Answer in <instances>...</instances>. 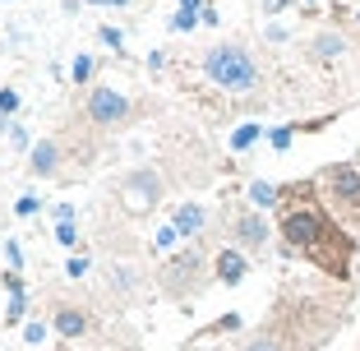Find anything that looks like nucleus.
I'll use <instances>...</instances> for the list:
<instances>
[{
	"mask_svg": "<svg viewBox=\"0 0 360 351\" xmlns=\"http://www.w3.org/2000/svg\"><path fill=\"white\" fill-rule=\"evenodd\" d=\"M319 185H300V190L286 194L282 190V213H277V236H282V245L291 250V255L309 259V264L319 268L323 277H333V282H347L351 273H356V255H360V236L351 231L347 222H338V217L323 208V203L314 199Z\"/></svg>",
	"mask_w": 360,
	"mask_h": 351,
	"instance_id": "1",
	"label": "nucleus"
},
{
	"mask_svg": "<svg viewBox=\"0 0 360 351\" xmlns=\"http://www.w3.org/2000/svg\"><path fill=\"white\" fill-rule=\"evenodd\" d=\"M203 79L217 88H226V93H255L259 84H264V70H259V60L250 56V46L240 42H217L203 51Z\"/></svg>",
	"mask_w": 360,
	"mask_h": 351,
	"instance_id": "2",
	"label": "nucleus"
},
{
	"mask_svg": "<svg viewBox=\"0 0 360 351\" xmlns=\"http://www.w3.org/2000/svg\"><path fill=\"white\" fill-rule=\"evenodd\" d=\"M314 185H319V194H323V208L360 236V167L356 162H333V167H323L314 176Z\"/></svg>",
	"mask_w": 360,
	"mask_h": 351,
	"instance_id": "3",
	"label": "nucleus"
},
{
	"mask_svg": "<svg viewBox=\"0 0 360 351\" xmlns=\"http://www.w3.org/2000/svg\"><path fill=\"white\" fill-rule=\"evenodd\" d=\"M203 277H208V255H199V250H180V255H171L167 264L158 268V282L167 296H190V291L203 287Z\"/></svg>",
	"mask_w": 360,
	"mask_h": 351,
	"instance_id": "4",
	"label": "nucleus"
},
{
	"mask_svg": "<svg viewBox=\"0 0 360 351\" xmlns=\"http://www.w3.org/2000/svg\"><path fill=\"white\" fill-rule=\"evenodd\" d=\"M162 199V181L158 171H134L129 181H120V203H125L129 213H153Z\"/></svg>",
	"mask_w": 360,
	"mask_h": 351,
	"instance_id": "5",
	"label": "nucleus"
},
{
	"mask_svg": "<svg viewBox=\"0 0 360 351\" xmlns=\"http://www.w3.org/2000/svg\"><path fill=\"white\" fill-rule=\"evenodd\" d=\"M84 116L93 120V125H120V120L129 116V97L116 93V88H93L84 102Z\"/></svg>",
	"mask_w": 360,
	"mask_h": 351,
	"instance_id": "6",
	"label": "nucleus"
},
{
	"mask_svg": "<svg viewBox=\"0 0 360 351\" xmlns=\"http://www.w3.org/2000/svg\"><path fill=\"white\" fill-rule=\"evenodd\" d=\"M231 241L240 245L245 255H259V250L268 245V217L259 213V208H250V213L231 217Z\"/></svg>",
	"mask_w": 360,
	"mask_h": 351,
	"instance_id": "7",
	"label": "nucleus"
},
{
	"mask_svg": "<svg viewBox=\"0 0 360 351\" xmlns=\"http://www.w3.org/2000/svg\"><path fill=\"white\" fill-rule=\"evenodd\" d=\"M245 273H250V255H245L240 245H231V250H222V255L212 259V277H217V282H226V287L245 282Z\"/></svg>",
	"mask_w": 360,
	"mask_h": 351,
	"instance_id": "8",
	"label": "nucleus"
},
{
	"mask_svg": "<svg viewBox=\"0 0 360 351\" xmlns=\"http://www.w3.org/2000/svg\"><path fill=\"white\" fill-rule=\"evenodd\" d=\"M305 56H309V60H319V65H328V60H338V56H347V37H342L338 28H323V32L309 37Z\"/></svg>",
	"mask_w": 360,
	"mask_h": 351,
	"instance_id": "9",
	"label": "nucleus"
},
{
	"mask_svg": "<svg viewBox=\"0 0 360 351\" xmlns=\"http://www.w3.org/2000/svg\"><path fill=\"white\" fill-rule=\"evenodd\" d=\"M51 328L60 333V338H84V333L93 328V319H88L84 309H75V305H60L51 314Z\"/></svg>",
	"mask_w": 360,
	"mask_h": 351,
	"instance_id": "10",
	"label": "nucleus"
},
{
	"mask_svg": "<svg viewBox=\"0 0 360 351\" xmlns=\"http://www.w3.org/2000/svg\"><path fill=\"white\" fill-rule=\"evenodd\" d=\"M28 167H32V176H56V167H60V148H56L51 139H37L32 153H28Z\"/></svg>",
	"mask_w": 360,
	"mask_h": 351,
	"instance_id": "11",
	"label": "nucleus"
},
{
	"mask_svg": "<svg viewBox=\"0 0 360 351\" xmlns=\"http://www.w3.org/2000/svg\"><path fill=\"white\" fill-rule=\"evenodd\" d=\"M56 241L65 245V250H75L79 245V213H75V203H56Z\"/></svg>",
	"mask_w": 360,
	"mask_h": 351,
	"instance_id": "12",
	"label": "nucleus"
},
{
	"mask_svg": "<svg viewBox=\"0 0 360 351\" xmlns=\"http://www.w3.org/2000/svg\"><path fill=\"white\" fill-rule=\"evenodd\" d=\"M171 222H176L180 236H199L203 226H208V208H203V203H180Z\"/></svg>",
	"mask_w": 360,
	"mask_h": 351,
	"instance_id": "13",
	"label": "nucleus"
},
{
	"mask_svg": "<svg viewBox=\"0 0 360 351\" xmlns=\"http://www.w3.org/2000/svg\"><path fill=\"white\" fill-rule=\"evenodd\" d=\"M139 282H143V277H139V268H129V264H116V268H111V291H116V296H134Z\"/></svg>",
	"mask_w": 360,
	"mask_h": 351,
	"instance_id": "14",
	"label": "nucleus"
},
{
	"mask_svg": "<svg viewBox=\"0 0 360 351\" xmlns=\"http://www.w3.org/2000/svg\"><path fill=\"white\" fill-rule=\"evenodd\" d=\"M259 139H268L264 125H255V120H250V125H236V129H231V153H250Z\"/></svg>",
	"mask_w": 360,
	"mask_h": 351,
	"instance_id": "15",
	"label": "nucleus"
},
{
	"mask_svg": "<svg viewBox=\"0 0 360 351\" xmlns=\"http://www.w3.org/2000/svg\"><path fill=\"white\" fill-rule=\"evenodd\" d=\"M250 203H255L259 213H264V208H277V203H282V190H277L273 181H250Z\"/></svg>",
	"mask_w": 360,
	"mask_h": 351,
	"instance_id": "16",
	"label": "nucleus"
},
{
	"mask_svg": "<svg viewBox=\"0 0 360 351\" xmlns=\"http://www.w3.org/2000/svg\"><path fill=\"white\" fill-rule=\"evenodd\" d=\"M245 351H291V347H286L273 328H259L255 338H245Z\"/></svg>",
	"mask_w": 360,
	"mask_h": 351,
	"instance_id": "17",
	"label": "nucleus"
},
{
	"mask_svg": "<svg viewBox=\"0 0 360 351\" xmlns=\"http://www.w3.org/2000/svg\"><path fill=\"white\" fill-rule=\"evenodd\" d=\"M23 314H28V287H23V291H10V305H5V324H10V328H19Z\"/></svg>",
	"mask_w": 360,
	"mask_h": 351,
	"instance_id": "18",
	"label": "nucleus"
},
{
	"mask_svg": "<svg viewBox=\"0 0 360 351\" xmlns=\"http://www.w3.org/2000/svg\"><path fill=\"white\" fill-rule=\"evenodd\" d=\"M93 75H97V60H93L88 51H79V56H75V65H70V79H75V84H88Z\"/></svg>",
	"mask_w": 360,
	"mask_h": 351,
	"instance_id": "19",
	"label": "nucleus"
},
{
	"mask_svg": "<svg viewBox=\"0 0 360 351\" xmlns=\"http://www.w3.org/2000/svg\"><path fill=\"white\" fill-rule=\"evenodd\" d=\"M300 129H305V125H277V129H268V143H273L277 153H286V148H291V139H296Z\"/></svg>",
	"mask_w": 360,
	"mask_h": 351,
	"instance_id": "20",
	"label": "nucleus"
},
{
	"mask_svg": "<svg viewBox=\"0 0 360 351\" xmlns=\"http://www.w3.org/2000/svg\"><path fill=\"white\" fill-rule=\"evenodd\" d=\"M199 23H203V14H194V10H176V14H171V28H176V32H194Z\"/></svg>",
	"mask_w": 360,
	"mask_h": 351,
	"instance_id": "21",
	"label": "nucleus"
},
{
	"mask_svg": "<svg viewBox=\"0 0 360 351\" xmlns=\"http://www.w3.org/2000/svg\"><path fill=\"white\" fill-rule=\"evenodd\" d=\"M97 37H102L111 51H125V32H120L116 23H102V28H97Z\"/></svg>",
	"mask_w": 360,
	"mask_h": 351,
	"instance_id": "22",
	"label": "nucleus"
},
{
	"mask_svg": "<svg viewBox=\"0 0 360 351\" xmlns=\"http://www.w3.org/2000/svg\"><path fill=\"white\" fill-rule=\"evenodd\" d=\"M14 111H19V93L14 88H0V125L14 120Z\"/></svg>",
	"mask_w": 360,
	"mask_h": 351,
	"instance_id": "23",
	"label": "nucleus"
},
{
	"mask_svg": "<svg viewBox=\"0 0 360 351\" xmlns=\"http://www.w3.org/2000/svg\"><path fill=\"white\" fill-rule=\"evenodd\" d=\"M5 268H10V273H23V245L19 241H5Z\"/></svg>",
	"mask_w": 360,
	"mask_h": 351,
	"instance_id": "24",
	"label": "nucleus"
},
{
	"mask_svg": "<svg viewBox=\"0 0 360 351\" xmlns=\"http://www.w3.org/2000/svg\"><path fill=\"white\" fill-rule=\"evenodd\" d=\"M180 241V231H176V222H167V226H158V236H153V250H171V245Z\"/></svg>",
	"mask_w": 360,
	"mask_h": 351,
	"instance_id": "25",
	"label": "nucleus"
},
{
	"mask_svg": "<svg viewBox=\"0 0 360 351\" xmlns=\"http://www.w3.org/2000/svg\"><path fill=\"white\" fill-rule=\"evenodd\" d=\"M23 342H28V347H42V342H46V324H42V319L23 324Z\"/></svg>",
	"mask_w": 360,
	"mask_h": 351,
	"instance_id": "26",
	"label": "nucleus"
},
{
	"mask_svg": "<svg viewBox=\"0 0 360 351\" xmlns=\"http://www.w3.org/2000/svg\"><path fill=\"white\" fill-rule=\"evenodd\" d=\"M65 273H70V277H84L88 273V250H79V255L65 259Z\"/></svg>",
	"mask_w": 360,
	"mask_h": 351,
	"instance_id": "27",
	"label": "nucleus"
},
{
	"mask_svg": "<svg viewBox=\"0 0 360 351\" xmlns=\"http://www.w3.org/2000/svg\"><path fill=\"white\" fill-rule=\"evenodd\" d=\"M37 208H42V199H37V194H19V203H14V213H19V217H32Z\"/></svg>",
	"mask_w": 360,
	"mask_h": 351,
	"instance_id": "28",
	"label": "nucleus"
},
{
	"mask_svg": "<svg viewBox=\"0 0 360 351\" xmlns=\"http://www.w3.org/2000/svg\"><path fill=\"white\" fill-rule=\"evenodd\" d=\"M10 148H19V153H32V143H28V134H23V125H10Z\"/></svg>",
	"mask_w": 360,
	"mask_h": 351,
	"instance_id": "29",
	"label": "nucleus"
},
{
	"mask_svg": "<svg viewBox=\"0 0 360 351\" xmlns=\"http://www.w3.org/2000/svg\"><path fill=\"white\" fill-rule=\"evenodd\" d=\"M212 328H217V333H231V328H240V314H226V319H217Z\"/></svg>",
	"mask_w": 360,
	"mask_h": 351,
	"instance_id": "30",
	"label": "nucleus"
},
{
	"mask_svg": "<svg viewBox=\"0 0 360 351\" xmlns=\"http://www.w3.org/2000/svg\"><path fill=\"white\" fill-rule=\"evenodd\" d=\"M264 37H268V42H286V28H282V23H268Z\"/></svg>",
	"mask_w": 360,
	"mask_h": 351,
	"instance_id": "31",
	"label": "nucleus"
},
{
	"mask_svg": "<svg viewBox=\"0 0 360 351\" xmlns=\"http://www.w3.org/2000/svg\"><path fill=\"white\" fill-rule=\"evenodd\" d=\"M286 5H296V0H264V14H282Z\"/></svg>",
	"mask_w": 360,
	"mask_h": 351,
	"instance_id": "32",
	"label": "nucleus"
},
{
	"mask_svg": "<svg viewBox=\"0 0 360 351\" xmlns=\"http://www.w3.org/2000/svg\"><path fill=\"white\" fill-rule=\"evenodd\" d=\"M208 5H212V0H180V10H194V14H203Z\"/></svg>",
	"mask_w": 360,
	"mask_h": 351,
	"instance_id": "33",
	"label": "nucleus"
},
{
	"mask_svg": "<svg viewBox=\"0 0 360 351\" xmlns=\"http://www.w3.org/2000/svg\"><path fill=\"white\" fill-rule=\"evenodd\" d=\"M106 5H111V10H125V5H129V0H106Z\"/></svg>",
	"mask_w": 360,
	"mask_h": 351,
	"instance_id": "34",
	"label": "nucleus"
},
{
	"mask_svg": "<svg viewBox=\"0 0 360 351\" xmlns=\"http://www.w3.org/2000/svg\"><path fill=\"white\" fill-rule=\"evenodd\" d=\"M84 5H106V0H84Z\"/></svg>",
	"mask_w": 360,
	"mask_h": 351,
	"instance_id": "35",
	"label": "nucleus"
}]
</instances>
